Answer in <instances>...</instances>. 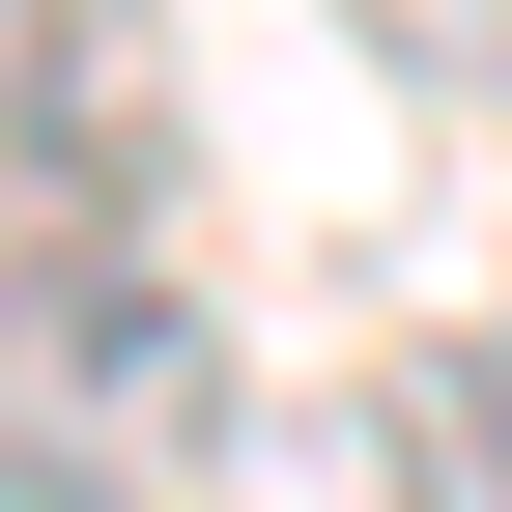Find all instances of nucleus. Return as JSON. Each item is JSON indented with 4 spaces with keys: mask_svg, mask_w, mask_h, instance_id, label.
<instances>
[{
    "mask_svg": "<svg viewBox=\"0 0 512 512\" xmlns=\"http://www.w3.org/2000/svg\"><path fill=\"white\" fill-rule=\"evenodd\" d=\"M0 143L57 171V228L143 256L171 228V29H143V0H0Z\"/></svg>",
    "mask_w": 512,
    "mask_h": 512,
    "instance_id": "1",
    "label": "nucleus"
},
{
    "mask_svg": "<svg viewBox=\"0 0 512 512\" xmlns=\"http://www.w3.org/2000/svg\"><path fill=\"white\" fill-rule=\"evenodd\" d=\"M370 484L399 512H512V342H399L370 370Z\"/></svg>",
    "mask_w": 512,
    "mask_h": 512,
    "instance_id": "2",
    "label": "nucleus"
},
{
    "mask_svg": "<svg viewBox=\"0 0 512 512\" xmlns=\"http://www.w3.org/2000/svg\"><path fill=\"white\" fill-rule=\"evenodd\" d=\"M370 29H399V57H484V86H512V0H370Z\"/></svg>",
    "mask_w": 512,
    "mask_h": 512,
    "instance_id": "3",
    "label": "nucleus"
},
{
    "mask_svg": "<svg viewBox=\"0 0 512 512\" xmlns=\"http://www.w3.org/2000/svg\"><path fill=\"white\" fill-rule=\"evenodd\" d=\"M0 512H143V484H86V456H0Z\"/></svg>",
    "mask_w": 512,
    "mask_h": 512,
    "instance_id": "4",
    "label": "nucleus"
}]
</instances>
